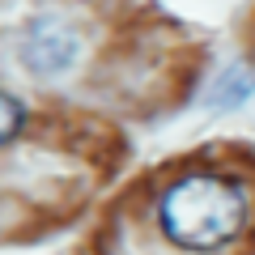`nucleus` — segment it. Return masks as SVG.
<instances>
[{"label":"nucleus","mask_w":255,"mask_h":255,"mask_svg":"<svg viewBox=\"0 0 255 255\" xmlns=\"http://www.w3.org/2000/svg\"><path fill=\"white\" fill-rule=\"evenodd\" d=\"M21 128H26V102L17 94L0 90V145H9Z\"/></svg>","instance_id":"4"},{"label":"nucleus","mask_w":255,"mask_h":255,"mask_svg":"<svg viewBox=\"0 0 255 255\" xmlns=\"http://www.w3.org/2000/svg\"><path fill=\"white\" fill-rule=\"evenodd\" d=\"M251 90H255V77L247 73V68H234V73H226V77L217 81V90H213L209 102H213V107H226V102H230V107H238Z\"/></svg>","instance_id":"3"},{"label":"nucleus","mask_w":255,"mask_h":255,"mask_svg":"<svg viewBox=\"0 0 255 255\" xmlns=\"http://www.w3.org/2000/svg\"><path fill=\"white\" fill-rule=\"evenodd\" d=\"M157 221L170 243L187 251H213L243 234L247 196L226 174H187L162 196Z\"/></svg>","instance_id":"1"},{"label":"nucleus","mask_w":255,"mask_h":255,"mask_svg":"<svg viewBox=\"0 0 255 255\" xmlns=\"http://www.w3.org/2000/svg\"><path fill=\"white\" fill-rule=\"evenodd\" d=\"M77 51V30L64 26L60 17H34L21 34V64H26L34 77H60L73 68Z\"/></svg>","instance_id":"2"}]
</instances>
